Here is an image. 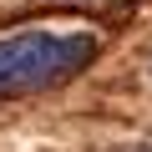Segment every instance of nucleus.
Here are the masks:
<instances>
[{
  "label": "nucleus",
  "mask_w": 152,
  "mask_h": 152,
  "mask_svg": "<svg viewBox=\"0 0 152 152\" xmlns=\"http://www.w3.org/2000/svg\"><path fill=\"white\" fill-rule=\"evenodd\" d=\"M96 61L91 31H56V26H20L0 36V102L51 91Z\"/></svg>",
  "instance_id": "nucleus-1"
}]
</instances>
